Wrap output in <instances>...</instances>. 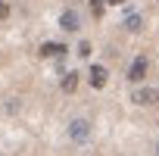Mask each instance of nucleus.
Listing matches in <instances>:
<instances>
[{"label": "nucleus", "mask_w": 159, "mask_h": 156, "mask_svg": "<svg viewBox=\"0 0 159 156\" xmlns=\"http://www.w3.org/2000/svg\"><path fill=\"white\" fill-rule=\"evenodd\" d=\"M131 100L140 106H153V103H159V88H137L131 94Z\"/></svg>", "instance_id": "nucleus-1"}, {"label": "nucleus", "mask_w": 159, "mask_h": 156, "mask_svg": "<svg viewBox=\"0 0 159 156\" xmlns=\"http://www.w3.org/2000/svg\"><path fill=\"white\" fill-rule=\"evenodd\" d=\"M69 134H72V140H88V134H91V122H88V119H75V122L69 125Z\"/></svg>", "instance_id": "nucleus-2"}, {"label": "nucleus", "mask_w": 159, "mask_h": 156, "mask_svg": "<svg viewBox=\"0 0 159 156\" xmlns=\"http://www.w3.org/2000/svg\"><path fill=\"white\" fill-rule=\"evenodd\" d=\"M143 75H147V59L143 56H137L134 62H131V69H128V81H143Z\"/></svg>", "instance_id": "nucleus-3"}, {"label": "nucleus", "mask_w": 159, "mask_h": 156, "mask_svg": "<svg viewBox=\"0 0 159 156\" xmlns=\"http://www.w3.org/2000/svg\"><path fill=\"white\" fill-rule=\"evenodd\" d=\"M59 25H62V31H78V28H81V19H78L75 10H69V13L59 16Z\"/></svg>", "instance_id": "nucleus-4"}, {"label": "nucleus", "mask_w": 159, "mask_h": 156, "mask_svg": "<svg viewBox=\"0 0 159 156\" xmlns=\"http://www.w3.org/2000/svg\"><path fill=\"white\" fill-rule=\"evenodd\" d=\"M106 78H109L106 66H91V78H88V81H91L94 88H103V85H106Z\"/></svg>", "instance_id": "nucleus-5"}, {"label": "nucleus", "mask_w": 159, "mask_h": 156, "mask_svg": "<svg viewBox=\"0 0 159 156\" xmlns=\"http://www.w3.org/2000/svg\"><path fill=\"white\" fill-rule=\"evenodd\" d=\"M62 53H69L62 44H53V41H47V44H41V56H62Z\"/></svg>", "instance_id": "nucleus-6"}, {"label": "nucleus", "mask_w": 159, "mask_h": 156, "mask_svg": "<svg viewBox=\"0 0 159 156\" xmlns=\"http://www.w3.org/2000/svg\"><path fill=\"white\" fill-rule=\"evenodd\" d=\"M122 28H125V31H140V28H143V19H140V16H134V13H128V16H125V22H122Z\"/></svg>", "instance_id": "nucleus-7"}, {"label": "nucleus", "mask_w": 159, "mask_h": 156, "mask_svg": "<svg viewBox=\"0 0 159 156\" xmlns=\"http://www.w3.org/2000/svg\"><path fill=\"white\" fill-rule=\"evenodd\" d=\"M75 85H78V72H69V75L62 78V91H69V94H72V91H75Z\"/></svg>", "instance_id": "nucleus-8"}, {"label": "nucleus", "mask_w": 159, "mask_h": 156, "mask_svg": "<svg viewBox=\"0 0 159 156\" xmlns=\"http://www.w3.org/2000/svg\"><path fill=\"white\" fill-rule=\"evenodd\" d=\"M103 7H106V0H94V3H91V10H94V16H103Z\"/></svg>", "instance_id": "nucleus-9"}, {"label": "nucleus", "mask_w": 159, "mask_h": 156, "mask_svg": "<svg viewBox=\"0 0 159 156\" xmlns=\"http://www.w3.org/2000/svg\"><path fill=\"white\" fill-rule=\"evenodd\" d=\"M88 53H91V44H88V41H81V47H78V56H88Z\"/></svg>", "instance_id": "nucleus-10"}, {"label": "nucleus", "mask_w": 159, "mask_h": 156, "mask_svg": "<svg viewBox=\"0 0 159 156\" xmlns=\"http://www.w3.org/2000/svg\"><path fill=\"white\" fill-rule=\"evenodd\" d=\"M7 16H10V7L3 3V0H0V19H7Z\"/></svg>", "instance_id": "nucleus-11"}, {"label": "nucleus", "mask_w": 159, "mask_h": 156, "mask_svg": "<svg viewBox=\"0 0 159 156\" xmlns=\"http://www.w3.org/2000/svg\"><path fill=\"white\" fill-rule=\"evenodd\" d=\"M106 3H122V0H106Z\"/></svg>", "instance_id": "nucleus-12"}]
</instances>
